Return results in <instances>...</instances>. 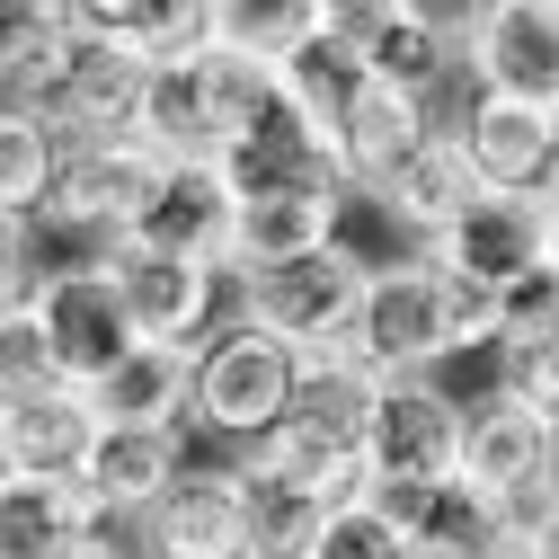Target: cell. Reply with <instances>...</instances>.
<instances>
[{
	"label": "cell",
	"instance_id": "obj_32",
	"mask_svg": "<svg viewBox=\"0 0 559 559\" xmlns=\"http://www.w3.org/2000/svg\"><path fill=\"white\" fill-rule=\"evenodd\" d=\"M559 498V427H550V462H542V507Z\"/></svg>",
	"mask_w": 559,
	"mask_h": 559
},
{
	"label": "cell",
	"instance_id": "obj_18",
	"mask_svg": "<svg viewBox=\"0 0 559 559\" xmlns=\"http://www.w3.org/2000/svg\"><path fill=\"white\" fill-rule=\"evenodd\" d=\"M373 507L391 515V533L417 550V559H479L498 533H515L524 515L479 498L471 479H444V488H373Z\"/></svg>",
	"mask_w": 559,
	"mask_h": 559
},
{
	"label": "cell",
	"instance_id": "obj_10",
	"mask_svg": "<svg viewBox=\"0 0 559 559\" xmlns=\"http://www.w3.org/2000/svg\"><path fill=\"white\" fill-rule=\"evenodd\" d=\"M346 36H356L373 81H391V90L436 107V90L462 72L471 10H436V0H356V10H346Z\"/></svg>",
	"mask_w": 559,
	"mask_h": 559
},
{
	"label": "cell",
	"instance_id": "obj_17",
	"mask_svg": "<svg viewBox=\"0 0 559 559\" xmlns=\"http://www.w3.org/2000/svg\"><path fill=\"white\" fill-rule=\"evenodd\" d=\"M133 240H160L178 258H204V266H223L240 275V178L223 160H195V169H169L160 204H152V223L133 231Z\"/></svg>",
	"mask_w": 559,
	"mask_h": 559
},
{
	"label": "cell",
	"instance_id": "obj_7",
	"mask_svg": "<svg viewBox=\"0 0 559 559\" xmlns=\"http://www.w3.org/2000/svg\"><path fill=\"white\" fill-rule=\"evenodd\" d=\"M346 365H365L373 382H436V365H453L436 258L373 275V294H365V311H356V337H346Z\"/></svg>",
	"mask_w": 559,
	"mask_h": 559
},
{
	"label": "cell",
	"instance_id": "obj_6",
	"mask_svg": "<svg viewBox=\"0 0 559 559\" xmlns=\"http://www.w3.org/2000/svg\"><path fill=\"white\" fill-rule=\"evenodd\" d=\"M107 275H116V294H124V311H133V329H143L152 346H204L231 311V275L223 266H204V258H178V249H160V240H116L107 258H98Z\"/></svg>",
	"mask_w": 559,
	"mask_h": 559
},
{
	"label": "cell",
	"instance_id": "obj_19",
	"mask_svg": "<svg viewBox=\"0 0 559 559\" xmlns=\"http://www.w3.org/2000/svg\"><path fill=\"white\" fill-rule=\"evenodd\" d=\"M72 53H81V0H10L0 10V116H45Z\"/></svg>",
	"mask_w": 559,
	"mask_h": 559
},
{
	"label": "cell",
	"instance_id": "obj_4",
	"mask_svg": "<svg viewBox=\"0 0 559 559\" xmlns=\"http://www.w3.org/2000/svg\"><path fill=\"white\" fill-rule=\"evenodd\" d=\"M365 294H373V275L346 249H320V258H294V266L240 275V302L231 311H249L258 329H275L302 365H329V356H346V337H356Z\"/></svg>",
	"mask_w": 559,
	"mask_h": 559
},
{
	"label": "cell",
	"instance_id": "obj_22",
	"mask_svg": "<svg viewBox=\"0 0 559 559\" xmlns=\"http://www.w3.org/2000/svg\"><path fill=\"white\" fill-rule=\"evenodd\" d=\"M107 427H133V436H187L195 427V346H133L116 365V382L98 391Z\"/></svg>",
	"mask_w": 559,
	"mask_h": 559
},
{
	"label": "cell",
	"instance_id": "obj_27",
	"mask_svg": "<svg viewBox=\"0 0 559 559\" xmlns=\"http://www.w3.org/2000/svg\"><path fill=\"white\" fill-rule=\"evenodd\" d=\"M488 391L524 400L533 417L559 427V337H542V346H498V382H488Z\"/></svg>",
	"mask_w": 559,
	"mask_h": 559
},
{
	"label": "cell",
	"instance_id": "obj_23",
	"mask_svg": "<svg viewBox=\"0 0 559 559\" xmlns=\"http://www.w3.org/2000/svg\"><path fill=\"white\" fill-rule=\"evenodd\" d=\"M365 53H356V36H346V10H337V27L329 36H311L294 62H285V98H294V116H302V133H311V152L329 160L337 152V124H346V107L365 98Z\"/></svg>",
	"mask_w": 559,
	"mask_h": 559
},
{
	"label": "cell",
	"instance_id": "obj_20",
	"mask_svg": "<svg viewBox=\"0 0 559 559\" xmlns=\"http://www.w3.org/2000/svg\"><path fill=\"white\" fill-rule=\"evenodd\" d=\"M479 195H488V187H479V169H471V152H462V133L444 124L436 143L417 152V160H408L391 187H382V214H391V223H400L417 249H427V258H436V249L453 240V223L471 214Z\"/></svg>",
	"mask_w": 559,
	"mask_h": 559
},
{
	"label": "cell",
	"instance_id": "obj_13",
	"mask_svg": "<svg viewBox=\"0 0 559 559\" xmlns=\"http://www.w3.org/2000/svg\"><path fill=\"white\" fill-rule=\"evenodd\" d=\"M444 124L462 133V152H471V169H479L488 195H542V187L559 178V107L471 90Z\"/></svg>",
	"mask_w": 559,
	"mask_h": 559
},
{
	"label": "cell",
	"instance_id": "obj_30",
	"mask_svg": "<svg viewBox=\"0 0 559 559\" xmlns=\"http://www.w3.org/2000/svg\"><path fill=\"white\" fill-rule=\"evenodd\" d=\"M72 559H143V550H133V533H107V542H90V550H72Z\"/></svg>",
	"mask_w": 559,
	"mask_h": 559
},
{
	"label": "cell",
	"instance_id": "obj_5",
	"mask_svg": "<svg viewBox=\"0 0 559 559\" xmlns=\"http://www.w3.org/2000/svg\"><path fill=\"white\" fill-rule=\"evenodd\" d=\"M337 223H346V178L329 160L249 169L240 178V275L337 249ZM240 275H231V285H240Z\"/></svg>",
	"mask_w": 559,
	"mask_h": 559
},
{
	"label": "cell",
	"instance_id": "obj_25",
	"mask_svg": "<svg viewBox=\"0 0 559 559\" xmlns=\"http://www.w3.org/2000/svg\"><path fill=\"white\" fill-rule=\"evenodd\" d=\"M329 27H337V0H223V45L275 62V72Z\"/></svg>",
	"mask_w": 559,
	"mask_h": 559
},
{
	"label": "cell",
	"instance_id": "obj_3",
	"mask_svg": "<svg viewBox=\"0 0 559 559\" xmlns=\"http://www.w3.org/2000/svg\"><path fill=\"white\" fill-rule=\"evenodd\" d=\"M160 187H169V160L143 152L133 133H116V143H72L36 223L62 231V240H90V258H107L116 240H133V231L152 223Z\"/></svg>",
	"mask_w": 559,
	"mask_h": 559
},
{
	"label": "cell",
	"instance_id": "obj_15",
	"mask_svg": "<svg viewBox=\"0 0 559 559\" xmlns=\"http://www.w3.org/2000/svg\"><path fill=\"white\" fill-rule=\"evenodd\" d=\"M436 266L471 275V285H488V294H515L524 275L550 266V214L533 195H479L453 223V240L436 249Z\"/></svg>",
	"mask_w": 559,
	"mask_h": 559
},
{
	"label": "cell",
	"instance_id": "obj_16",
	"mask_svg": "<svg viewBox=\"0 0 559 559\" xmlns=\"http://www.w3.org/2000/svg\"><path fill=\"white\" fill-rule=\"evenodd\" d=\"M124 533L90 479H0V559H72Z\"/></svg>",
	"mask_w": 559,
	"mask_h": 559
},
{
	"label": "cell",
	"instance_id": "obj_24",
	"mask_svg": "<svg viewBox=\"0 0 559 559\" xmlns=\"http://www.w3.org/2000/svg\"><path fill=\"white\" fill-rule=\"evenodd\" d=\"M187 471H195V462H187V436H133V427H107V444H98V462H90V488H98V507L133 533Z\"/></svg>",
	"mask_w": 559,
	"mask_h": 559
},
{
	"label": "cell",
	"instance_id": "obj_8",
	"mask_svg": "<svg viewBox=\"0 0 559 559\" xmlns=\"http://www.w3.org/2000/svg\"><path fill=\"white\" fill-rule=\"evenodd\" d=\"M107 444L98 391L72 382H10L0 391V471L10 479H90Z\"/></svg>",
	"mask_w": 559,
	"mask_h": 559
},
{
	"label": "cell",
	"instance_id": "obj_31",
	"mask_svg": "<svg viewBox=\"0 0 559 559\" xmlns=\"http://www.w3.org/2000/svg\"><path fill=\"white\" fill-rule=\"evenodd\" d=\"M533 542H542V559H559V498L533 515Z\"/></svg>",
	"mask_w": 559,
	"mask_h": 559
},
{
	"label": "cell",
	"instance_id": "obj_28",
	"mask_svg": "<svg viewBox=\"0 0 559 559\" xmlns=\"http://www.w3.org/2000/svg\"><path fill=\"white\" fill-rule=\"evenodd\" d=\"M320 559H417V550L391 533V515H382V507H346V515L329 524Z\"/></svg>",
	"mask_w": 559,
	"mask_h": 559
},
{
	"label": "cell",
	"instance_id": "obj_2",
	"mask_svg": "<svg viewBox=\"0 0 559 559\" xmlns=\"http://www.w3.org/2000/svg\"><path fill=\"white\" fill-rule=\"evenodd\" d=\"M10 320L36 329L45 373L72 382V391H107L116 365L143 346V329H133V311H124V294H116V275H107L98 258H62L53 285H45L27 311H10Z\"/></svg>",
	"mask_w": 559,
	"mask_h": 559
},
{
	"label": "cell",
	"instance_id": "obj_1",
	"mask_svg": "<svg viewBox=\"0 0 559 559\" xmlns=\"http://www.w3.org/2000/svg\"><path fill=\"white\" fill-rule=\"evenodd\" d=\"M302 382H311V365L294 356V346L275 337V329H258L249 311H231L214 337L195 346V427L223 436V444H240V453H258L294 417Z\"/></svg>",
	"mask_w": 559,
	"mask_h": 559
},
{
	"label": "cell",
	"instance_id": "obj_11",
	"mask_svg": "<svg viewBox=\"0 0 559 559\" xmlns=\"http://www.w3.org/2000/svg\"><path fill=\"white\" fill-rule=\"evenodd\" d=\"M133 550H143V559H258L240 462H195L169 498L133 524Z\"/></svg>",
	"mask_w": 559,
	"mask_h": 559
},
{
	"label": "cell",
	"instance_id": "obj_12",
	"mask_svg": "<svg viewBox=\"0 0 559 559\" xmlns=\"http://www.w3.org/2000/svg\"><path fill=\"white\" fill-rule=\"evenodd\" d=\"M471 90L559 107V0H479L462 36Z\"/></svg>",
	"mask_w": 559,
	"mask_h": 559
},
{
	"label": "cell",
	"instance_id": "obj_26",
	"mask_svg": "<svg viewBox=\"0 0 559 559\" xmlns=\"http://www.w3.org/2000/svg\"><path fill=\"white\" fill-rule=\"evenodd\" d=\"M72 133L53 116H0V214H45Z\"/></svg>",
	"mask_w": 559,
	"mask_h": 559
},
{
	"label": "cell",
	"instance_id": "obj_21",
	"mask_svg": "<svg viewBox=\"0 0 559 559\" xmlns=\"http://www.w3.org/2000/svg\"><path fill=\"white\" fill-rule=\"evenodd\" d=\"M143 62H124L116 45L81 36V53L62 62V81L45 98V116L72 133V143H116V133H133V116H143Z\"/></svg>",
	"mask_w": 559,
	"mask_h": 559
},
{
	"label": "cell",
	"instance_id": "obj_14",
	"mask_svg": "<svg viewBox=\"0 0 559 559\" xmlns=\"http://www.w3.org/2000/svg\"><path fill=\"white\" fill-rule=\"evenodd\" d=\"M542 462H550V417H533L524 400L488 391L471 400V444H462V479L479 498H498L515 515H542Z\"/></svg>",
	"mask_w": 559,
	"mask_h": 559
},
{
	"label": "cell",
	"instance_id": "obj_33",
	"mask_svg": "<svg viewBox=\"0 0 559 559\" xmlns=\"http://www.w3.org/2000/svg\"><path fill=\"white\" fill-rule=\"evenodd\" d=\"M533 204H542V214H550V231H559V178H550V187H542Z\"/></svg>",
	"mask_w": 559,
	"mask_h": 559
},
{
	"label": "cell",
	"instance_id": "obj_9",
	"mask_svg": "<svg viewBox=\"0 0 559 559\" xmlns=\"http://www.w3.org/2000/svg\"><path fill=\"white\" fill-rule=\"evenodd\" d=\"M462 444H471V400H453L444 382H382L373 400V488H444L462 479Z\"/></svg>",
	"mask_w": 559,
	"mask_h": 559
},
{
	"label": "cell",
	"instance_id": "obj_29",
	"mask_svg": "<svg viewBox=\"0 0 559 559\" xmlns=\"http://www.w3.org/2000/svg\"><path fill=\"white\" fill-rule=\"evenodd\" d=\"M479 559H542V542H533V515H524L515 533H498V542H488Z\"/></svg>",
	"mask_w": 559,
	"mask_h": 559
}]
</instances>
